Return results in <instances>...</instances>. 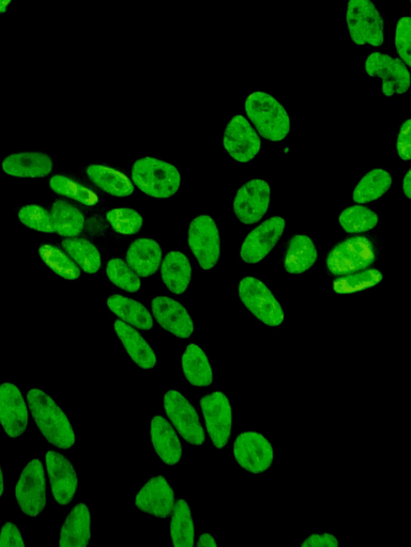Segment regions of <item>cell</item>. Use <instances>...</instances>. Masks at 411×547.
<instances>
[{
  "instance_id": "6da1fadb",
  "label": "cell",
  "mask_w": 411,
  "mask_h": 547,
  "mask_svg": "<svg viewBox=\"0 0 411 547\" xmlns=\"http://www.w3.org/2000/svg\"><path fill=\"white\" fill-rule=\"evenodd\" d=\"M30 413L41 434L50 444L68 450L75 444V433L62 408L44 390L30 389L27 394Z\"/></svg>"
},
{
  "instance_id": "7a4b0ae2",
  "label": "cell",
  "mask_w": 411,
  "mask_h": 547,
  "mask_svg": "<svg viewBox=\"0 0 411 547\" xmlns=\"http://www.w3.org/2000/svg\"><path fill=\"white\" fill-rule=\"evenodd\" d=\"M245 111L258 133L272 143H279L291 132L292 122L285 107L267 92L248 96Z\"/></svg>"
},
{
  "instance_id": "3957f363",
  "label": "cell",
  "mask_w": 411,
  "mask_h": 547,
  "mask_svg": "<svg viewBox=\"0 0 411 547\" xmlns=\"http://www.w3.org/2000/svg\"><path fill=\"white\" fill-rule=\"evenodd\" d=\"M132 181L145 195L157 199L175 196L181 183L179 170L155 158L137 160L132 167Z\"/></svg>"
},
{
  "instance_id": "277c9868",
  "label": "cell",
  "mask_w": 411,
  "mask_h": 547,
  "mask_svg": "<svg viewBox=\"0 0 411 547\" xmlns=\"http://www.w3.org/2000/svg\"><path fill=\"white\" fill-rule=\"evenodd\" d=\"M346 25L357 46L380 48L385 42V20L372 0H348Z\"/></svg>"
},
{
  "instance_id": "5b68a950",
  "label": "cell",
  "mask_w": 411,
  "mask_h": 547,
  "mask_svg": "<svg viewBox=\"0 0 411 547\" xmlns=\"http://www.w3.org/2000/svg\"><path fill=\"white\" fill-rule=\"evenodd\" d=\"M377 259L373 242L364 237L346 239L334 246L327 257V268L332 275L343 276L371 267Z\"/></svg>"
},
{
  "instance_id": "8992f818",
  "label": "cell",
  "mask_w": 411,
  "mask_h": 547,
  "mask_svg": "<svg viewBox=\"0 0 411 547\" xmlns=\"http://www.w3.org/2000/svg\"><path fill=\"white\" fill-rule=\"evenodd\" d=\"M238 292L242 304L265 325L277 327L284 322L283 308L260 279L243 278L239 283Z\"/></svg>"
},
{
  "instance_id": "52a82bcc",
  "label": "cell",
  "mask_w": 411,
  "mask_h": 547,
  "mask_svg": "<svg viewBox=\"0 0 411 547\" xmlns=\"http://www.w3.org/2000/svg\"><path fill=\"white\" fill-rule=\"evenodd\" d=\"M364 71L369 77L382 80V93L386 98L403 96L410 88V71L400 58L373 52L365 59Z\"/></svg>"
},
{
  "instance_id": "ba28073f",
  "label": "cell",
  "mask_w": 411,
  "mask_h": 547,
  "mask_svg": "<svg viewBox=\"0 0 411 547\" xmlns=\"http://www.w3.org/2000/svg\"><path fill=\"white\" fill-rule=\"evenodd\" d=\"M188 244L191 252L204 271L216 267L221 257L220 231L209 215H199L191 222L188 230Z\"/></svg>"
},
{
  "instance_id": "9c48e42d",
  "label": "cell",
  "mask_w": 411,
  "mask_h": 547,
  "mask_svg": "<svg viewBox=\"0 0 411 547\" xmlns=\"http://www.w3.org/2000/svg\"><path fill=\"white\" fill-rule=\"evenodd\" d=\"M15 497L27 517H39L44 511L47 506V480L39 459H30L25 466L15 488Z\"/></svg>"
},
{
  "instance_id": "30bf717a",
  "label": "cell",
  "mask_w": 411,
  "mask_h": 547,
  "mask_svg": "<svg viewBox=\"0 0 411 547\" xmlns=\"http://www.w3.org/2000/svg\"><path fill=\"white\" fill-rule=\"evenodd\" d=\"M164 409L182 439L193 446L204 445L206 437L199 414L184 395L169 390L164 396Z\"/></svg>"
},
{
  "instance_id": "8fae6325",
  "label": "cell",
  "mask_w": 411,
  "mask_h": 547,
  "mask_svg": "<svg viewBox=\"0 0 411 547\" xmlns=\"http://www.w3.org/2000/svg\"><path fill=\"white\" fill-rule=\"evenodd\" d=\"M223 146L235 161L249 163L260 153L262 140L249 120L237 115L226 125Z\"/></svg>"
},
{
  "instance_id": "7c38bea8",
  "label": "cell",
  "mask_w": 411,
  "mask_h": 547,
  "mask_svg": "<svg viewBox=\"0 0 411 547\" xmlns=\"http://www.w3.org/2000/svg\"><path fill=\"white\" fill-rule=\"evenodd\" d=\"M234 455L243 470L252 474H263L273 463L274 451L263 434L243 432L235 442Z\"/></svg>"
},
{
  "instance_id": "4fadbf2b",
  "label": "cell",
  "mask_w": 411,
  "mask_h": 547,
  "mask_svg": "<svg viewBox=\"0 0 411 547\" xmlns=\"http://www.w3.org/2000/svg\"><path fill=\"white\" fill-rule=\"evenodd\" d=\"M210 439L217 448H224L232 434L233 411L230 400L223 393H213L201 400Z\"/></svg>"
},
{
  "instance_id": "5bb4252c",
  "label": "cell",
  "mask_w": 411,
  "mask_h": 547,
  "mask_svg": "<svg viewBox=\"0 0 411 547\" xmlns=\"http://www.w3.org/2000/svg\"><path fill=\"white\" fill-rule=\"evenodd\" d=\"M271 191L268 182L251 180L242 185L234 200L237 220L245 225H254L262 220L270 206Z\"/></svg>"
},
{
  "instance_id": "9a60e30c",
  "label": "cell",
  "mask_w": 411,
  "mask_h": 547,
  "mask_svg": "<svg viewBox=\"0 0 411 547\" xmlns=\"http://www.w3.org/2000/svg\"><path fill=\"white\" fill-rule=\"evenodd\" d=\"M285 227L284 218L274 216L253 229L240 248V259L249 264L263 261L280 241Z\"/></svg>"
},
{
  "instance_id": "2e32d148",
  "label": "cell",
  "mask_w": 411,
  "mask_h": 547,
  "mask_svg": "<svg viewBox=\"0 0 411 547\" xmlns=\"http://www.w3.org/2000/svg\"><path fill=\"white\" fill-rule=\"evenodd\" d=\"M135 506L140 511L158 519H167L175 508V493L164 476L147 481L135 496Z\"/></svg>"
},
{
  "instance_id": "e0dca14e",
  "label": "cell",
  "mask_w": 411,
  "mask_h": 547,
  "mask_svg": "<svg viewBox=\"0 0 411 547\" xmlns=\"http://www.w3.org/2000/svg\"><path fill=\"white\" fill-rule=\"evenodd\" d=\"M45 462L56 503L62 506L69 505L79 487L78 474L71 461L63 453L49 450L45 455Z\"/></svg>"
},
{
  "instance_id": "ac0fdd59",
  "label": "cell",
  "mask_w": 411,
  "mask_h": 547,
  "mask_svg": "<svg viewBox=\"0 0 411 547\" xmlns=\"http://www.w3.org/2000/svg\"><path fill=\"white\" fill-rule=\"evenodd\" d=\"M0 424L12 439H17L27 430L26 402L20 388L15 384L0 385Z\"/></svg>"
},
{
  "instance_id": "d6986e66",
  "label": "cell",
  "mask_w": 411,
  "mask_h": 547,
  "mask_svg": "<svg viewBox=\"0 0 411 547\" xmlns=\"http://www.w3.org/2000/svg\"><path fill=\"white\" fill-rule=\"evenodd\" d=\"M152 314L164 331L178 338H189L194 324L187 308L167 296H157L151 302Z\"/></svg>"
},
{
  "instance_id": "ffe728a7",
  "label": "cell",
  "mask_w": 411,
  "mask_h": 547,
  "mask_svg": "<svg viewBox=\"0 0 411 547\" xmlns=\"http://www.w3.org/2000/svg\"><path fill=\"white\" fill-rule=\"evenodd\" d=\"M2 169L14 178H44L54 170V162L50 155L42 152H20L7 156Z\"/></svg>"
},
{
  "instance_id": "44dd1931",
  "label": "cell",
  "mask_w": 411,
  "mask_h": 547,
  "mask_svg": "<svg viewBox=\"0 0 411 547\" xmlns=\"http://www.w3.org/2000/svg\"><path fill=\"white\" fill-rule=\"evenodd\" d=\"M151 442L161 461L169 466L178 464L182 458V445L176 430L162 416L151 420Z\"/></svg>"
},
{
  "instance_id": "7402d4cb",
  "label": "cell",
  "mask_w": 411,
  "mask_h": 547,
  "mask_svg": "<svg viewBox=\"0 0 411 547\" xmlns=\"http://www.w3.org/2000/svg\"><path fill=\"white\" fill-rule=\"evenodd\" d=\"M115 332L137 366L143 369H152L157 366L156 352L135 328L123 320H117L115 322Z\"/></svg>"
},
{
  "instance_id": "603a6c76",
  "label": "cell",
  "mask_w": 411,
  "mask_h": 547,
  "mask_svg": "<svg viewBox=\"0 0 411 547\" xmlns=\"http://www.w3.org/2000/svg\"><path fill=\"white\" fill-rule=\"evenodd\" d=\"M161 261V246L152 239H137L131 244L127 252L129 267L142 277L155 275L160 268Z\"/></svg>"
},
{
  "instance_id": "cb8c5ba5",
  "label": "cell",
  "mask_w": 411,
  "mask_h": 547,
  "mask_svg": "<svg viewBox=\"0 0 411 547\" xmlns=\"http://www.w3.org/2000/svg\"><path fill=\"white\" fill-rule=\"evenodd\" d=\"M91 539L90 511L85 504L76 505L60 529L59 545L85 547Z\"/></svg>"
},
{
  "instance_id": "d4e9b609",
  "label": "cell",
  "mask_w": 411,
  "mask_h": 547,
  "mask_svg": "<svg viewBox=\"0 0 411 547\" xmlns=\"http://www.w3.org/2000/svg\"><path fill=\"white\" fill-rule=\"evenodd\" d=\"M87 176L100 190L113 197H129L134 193V185L121 171L102 164L87 167Z\"/></svg>"
},
{
  "instance_id": "484cf974",
  "label": "cell",
  "mask_w": 411,
  "mask_h": 547,
  "mask_svg": "<svg viewBox=\"0 0 411 547\" xmlns=\"http://www.w3.org/2000/svg\"><path fill=\"white\" fill-rule=\"evenodd\" d=\"M316 261L317 249L310 237L296 234L288 242L284 256V268L287 273L294 275L306 273L313 268Z\"/></svg>"
},
{
  "instance_id": "4316f807",
  "label": "cell",
  "mask_w": 411,
  "mask_h": 547,
  "mask_svg": "<svg viewBox=\"0 0 411 547\" xmlns=\"http://www.w3.org/2000/svg\"><path fill=\"white\" fill-rule=\"evenodd\" d=\"M161 275L164 285L172 293L184 294L192 278V265L189 258L180 252H171L163 260Z\"/></svg>"
},
{
  "instance_id": "83f0119b",
  "label": "cell",
  "mask_w": 411,
  "mask_h": 547,
  "mask_svg": "<svg viewBox=\"0 0 411 547\" xmlns=\"http://www.w3.org/2000/svg\"><path fill=\"white\" fill-rule=\"evenodd\" d=\"M108 307L120 320L140 328V330L150 331L154 326V319H152L149 310L140 302L126 298V296L119 294L110 296Z\"/></svg>"
},
{
  "instance_id": "f1b7e54d",
  "label": "cell",
  "mask_w": 411,
  "mask_h": 547,
  "mask_svg": "<svg viewBox=\"0 0 411 547\" xmlns=\"http://www.w3.org/2000/svg\"><path fill=\"white\" fill-rule=\"evenodd\" d=\"M54 230L59 236L76 238L84 230L85 216L83 212L66 200L57 199L52 207Z\"/></svg>"
},
{
  "instance_id": "f546056e",
  "label": "cell",
  "mask_w": 411,
  "mask_h": 547,
  "mask_svg": "<svg viewBox=\"0 0 411 547\" xmlns=\"http://www.w3.org/2000/svg\"><path fill=\"white\" fill-rule=\"evenodd\" d=\"M182 370L189 383L206 387L213 382L212 367L205 351L197 345H189L182 355Z\"/></svg>"
},
{
  "instance_id": "4dcf8cb0",
  "label": "cell",
  "mask_w": 411,
  "mask_h": 547,
  "mask_svg": "<svg viewBox=\"0 0 411 547\" xmlns=\"http://www.w3.org/2000/svg\"><path fill=\"white\" fill-rule=\"evenodd\" d=\"M392 177L388 171L373 169L355 187L353 199L357 203H370L382 198L391 189Z\"/></svg>"
},
{
  "instance_id": "1f68e13d",
  "label": "cell",
  "mask_w": 411,
  "mask_h": 547,
  "mask_svg": "<svg viewBox=\"0 0 411 547\" xmlns=\"http://www.w3.org/2000/svg\"><path fill=\"white\" fill-rule=\"evenodd\" d=\"M171 537L176 547L195 545V527L190 506L186 499H179L173 510Z\"/></svg>"
},
{
  "instance_id": "d6a6232c",
  "label": "cell",
  "mask_w": 411,
  "mask_h": 547,
  "mask_svg": "<svg viewBox=\"0 0 411 547\" xmlns=\"http://www.w3.org/2000/svg\"><path fill=\"white\" fill-rule=\"evenodd\" d=\"M63 247L85 273L96 274L101 269V254L93 243L68 238L63 242Z\"/></svg>"
},
{
  "instance_id": "836d02e7",
  "label": "cell",
  "mask_w": 411,
  "mask_h": 547,
  "mask_svg": "<svg viewBox=\"0 0 411 547\" xmlns=\"http://www.w3.org/2000/svg\"><path fill=\"white\" fill-rule=\"evenodd\" d=\"M39 255L42 261L58 276L68 280H76L81 277L79 265L57 246L42 244L39 247Z\"/></svg>"
},
{
  "instance_id": "e575fe53",
  "label": "cell",
  "mask_w": 411,
  "mask_h": 547,
  "mask_svg": "<svg viewBox=\"0 0 411 547\" xmlns=\"http://www.w3.org/2000/svg\"><path fill=\"white\" fill-rule=\"evenodd\" d=\"M50 189L60 195L78 201L85 206H96L99 196L90 187L63 175L50 179Z\"/></svg>"
},
{
  "instance_id": "d590c367",
  "label": "cell",
  "mask_w": 411,
  "mask_h": 547,
  "mask_svg": "<svg viewBox=\"0 0 411 547\" xmlns=\"http://www.w3.org/2000/svg\"><path fill=\"white\" fill-rule=\"evenodd\" d=\"M342 229L347 233H364L373 230L379 216L369 208L354 206L345 209L339 217Z\"/></svg>"
},
{
  "instance_id": "8d00e7d4",
  "label": "cell",
  "mask_w": 411,
  "mask_h": 547,
  "mask_svg": "<svg viewBox=\"0 0 411 547\" xmlns=\"http://www.w3.org/2000/svg\"><path fill=\"white\" fill-rule=\"evenodd\" d=\"M383 274L378 270H362L343 275L333 283V289L339 294H350L375 287L383 280Z\"/></svg>"
},
{
  "instance_id": "74e56055",
  "label": "cell",
  "mask_w": 411,
  "mask_h": 547,
  "mask_svg": "<svg viewBox=\"0 0 411 547\" xmlns=\"http://www.w3.org/2000/svg\"><path fill=\"white\" fill-rule=\"evenodd\" d=\"M106 275L119 289L127 292H137L141 289V279L129 264L119 258L112 259L106 267Z\"/></svg>"
},
{
  "instance_id": "f35d334b",
  "label": "cell",
  "mask_w": 411,
  "mask_h": 547,
  "mask_svg": "<svg viewBox=\"0 0 411 547\" xmlns=\"http://www.w3.org/2000/svg\"><path fill=\"white\" fill-rule=\"evenodd\" d=\"M106 220L112 228L124 236H132L143 228V216L130 208H118L106 213Z\"/></svg>"
},
{
  "instance_id": "ab89813d",
  "label": "cell",
  "mask_w": 411,
  "mask_h": 547,
  "mask_svg": "<svg viewBox=\"0 0 411 547\" xmlns=\"http://www.w3.org/2000/svg\"><path fill=\"white\" fill-rule=\"evenodd\" d=\"M18 217L20 222L29 229L45 233L55 232L52 214L41 206H24L19 210Z\"/></svg>"
},
{
  "instance_id": "60d3db41",
  "label": "cell",
  "mask_w": 411,
  "mask_h": 547,
  "mask_svg": "<svg viewBox=\"0 0 411 547\" xmlns=\"http://www.w3.org/2000/svg\"><path fill=\"white\" fill-rule=\"evenodd\" d=\"M395 50L409 68L411 66V22L409 15L401 18L395 28L394 36Z\"/></svg>"
},
{
  "instance_id": "b9f144b4",
  "label": "cell",
  "mask_w": 411,
  "mask_h": 547,
  "mask_svg": "<svg viewBox=\"0 0 411 547\" xmlns=\"http://www.w3.org/2000/svg\"><path fill=\"white\" fill-rule=\"evenodd\" d=\"M25 546V542L19 527L7 522L0 531V547Z\"/></svg>"
},
{
  "instance_id": "7bdbcfd3",
  "label": "cell",
  "mask_w": 411,
  "mask_h": 547,
  "mask_svg": "<svg viewBox=\"0 0 411 547\" xmlns=\"http://www.w3.org/2000/svg\"><path fill=\"white\" fill-rule=\"evenodd\" d=\"M410 130L411 121L410 119H407L401 125L397 142L398 154L403 161H410L411 159Z\"/></svg>"
},
{
  "instance_id": "ee69618b",
  "label": "cell",
  "mask_w": 411,
  "mask_h": 547,
  "mask_svg": "<svg viewBox=\"0 0 411 547\" xmlns=\"http://www.w3.org/2000/svg\"><path fill=\"white\" fill-rule=\"evenodd\" d=\"M339 540L331 534H313L304 541L303 547H338Z\"/></svg>"
},
{
  "instance_id": "f6af8a7d",
  "label": "cell",
  "mask_w": 411,
  "mask_h": 547,
  "mask_svg": "<svg viewBox=\"0 0 411 547\" xmlns=\"http://www.w3.org/2000/svg\"><path fill=\"white\" fill-rule=\"evenodd\" d=\"M197 546H217L218 543L216 539L213 538L210 534L204 533L201 535L199 542L196 543Z\"/></svg>"
},
{
  "instance_id": "bcb514c9",
  "label": "cell",
  "mask_w": 411,
  "mask_h": 547,
  "mask_svg": "<svg viewBox=\"0 0 411 547\" xmlns=\"http://www.w3.org/2000/svg\"><path fill=\"white\" fill-rule=\"evenodd\" d=\"M403 193L407 199L411 198V170H408L403 180Z\"/></svg>"
},
{
  "instance_id": "7dc6e473",
  "label": "cell",
  "mask_w": 411,
  "mask_h": 547,
  "mask_svg": "<svg viewBox=\"0 0 411 547\" xmlns=\"http://www.w3.org/2000/svg\"><path fill=\"white\" fill-rule=\"evenodd\" d=\"M11 2L12 0H0V14H4L8 10Z\"/></svg>"
},
{
  "instance_id": "c3c4849f",
  "label": "cell",
  "mask_w": 411,
  "mask_h": 547,
  "mask_svg": "<svg viewBox=\"0 0 411 547\" xmlns=\"http://www.w3.org/2000/svg\"><path fill=\"white\" fill-rule=\"evenodd\" d=\"M5 490V480L2 466H0V497L3 496Z\"/></svg>"
},
{
  "instance_id": "681fc988",
  "label": "cell",
  "mask_w": 411,
  "mask_h": 547,
  "mask_svg": "<svg viewBox=\"0 0 411 547\" xmlns=\"http://www.w3.org/2000/svg\"><path fill=\"white\" fill-rule=\"evenodd\" d=\"M408 3L410 4V0H408Z\"/></svg>"
}]
</instances>
